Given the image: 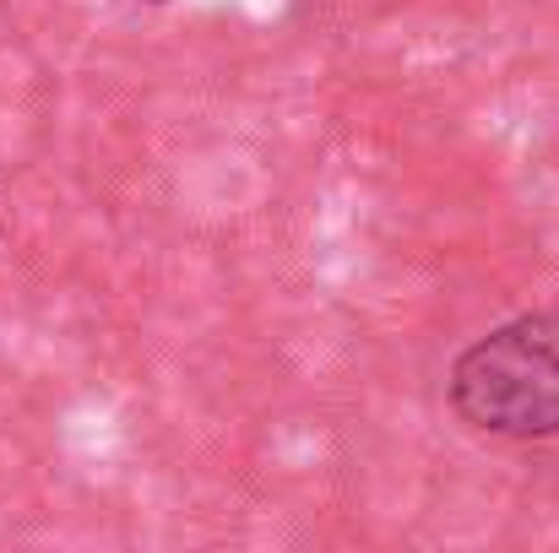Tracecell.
<instances>
[{
    "label": "cell",
    "mask_w": 559,
    "mask_h": 553,
    "mask_svg": "<svg viewBox=\"0 0 559 553\" xmlns=\"http://www.w3.org/2000/svg\"><path fill=\"white\" fill-rule=\"evenodd\" d=\"M451 412L478 434L555 440L559 434V310L522 315L478 337L445 380Z\"/></svg>",
    "instance_id": "6da1fadb"
}]
</instances>
